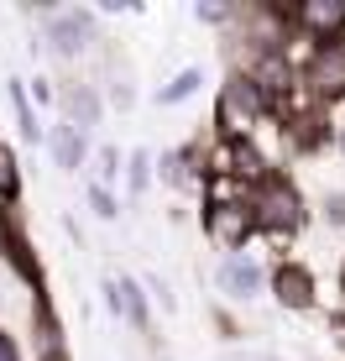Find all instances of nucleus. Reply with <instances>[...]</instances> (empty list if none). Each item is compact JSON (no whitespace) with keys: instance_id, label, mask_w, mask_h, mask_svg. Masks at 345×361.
Returning a JSON list of instances; mask_svg holds the SVG:
<instances>
[{"instance_id":"obj_1","label":"nucleus","mask_w":345,"mask_h":361,"mask_svg":"<svg viewBox=\"0 0 345 361\" xmlns=\"http://www.w3.org/2000/svg\"><path fill=\"white\" fill-rule=\"evenodd\" d=\"M262 110H267V90L256 79H246V73H236L220 90V126H225V136H236V142L262 121Z\"/></svg>"},{"instance_id":"obj_2","label":"nucleus","mask_w":345,"mask_h":361,"mask_svg":"<svg viewBox=\"0 0 345 361\" xmlns=\"http://www.w3.org/2000/svg\"><path fill=\"white\" fill-rule=\"evenodd\" d=\"M299 194L288 189L282 178H267V183H256V194H251V220L262 231H293L299 226Z\"/></svg>"},{"instance_id":"obj_3","label":"nucleus","mask_w":345,"mask_h":361,"mask_svg":"<svg viewBox=\"0 0 345 361\" xmlns=\"http://www.w3.org/2000/svg\"><path fill=\"white\" fill-rule=\"evenodd\" d=\"M251 204H236V199H220V204H209L204 209V231H209V241L215 246H225V252H236V246L251 235Z\"/></svg>"},{"instance_id":"obj_4","label":"nucleus","mask_w":345,"mask_h":361,"mask_svg":"<svg viewBox=\"0 0 345 361\" xmlns=\"http://www.w3.org/2000/svg\"><path fill=\"white\" fill-rule=\"evenodd\" d=\"M303 84H309L319 99H340L345 94V47L340 42L319 47V53L309 58V68H303Z\"/></svg>"},{"instance_id":"obj_5","label":"nucleus","mask_w":345,"mask_h":361,"mask_svg":"<svg viewBox=\"0 0 345 361\" xmlns=\"http://www.w3.org/2000/svg\"><path fill=\"white\" fill-rule=\"evenodd\" d=\"M299 27H309L319 37V47L340 42V32H345V0H309V6H299Z\"/></svg>"},{"instance_id":"obj_6","label":"nucleus","mask_w":345,"mask_h":361,"mask_svg":"<svg viewBox=\"0 0 345 361\" xmlns=\"http://www.w3.org/2000/svg\"><path fill=\"white\" fill-rule=\"evenodd\" d=\"M272 288H277V298H282V304H288V309H309V304H314V278H309V272H303L299 262L277 267Z\"/></svg>"},{"instance_id":"obj_7","label":"nucleus","mask_w":345,"mask_h":361,"mask_svg":"<svg viewBox=\"0 0 345 361\" xmlns=\"http://www.w3.org/2000/svg\"><path fill=\"white\" fill-rule=\"evenodd\" d=\"M220 283H225V293H236V298H251L256 288H262V267H256L251 257H230V262L220 267Z\"/></svg>"},{"instance_id":"obj_8","label":"nucleus","mask_w":345,"mask_h":361,"mask_svg":"<svg viewBox=\"0 0 345 361\" xmlns=\"http://www.w3.org/2000/svg\"><path fill=\"white\" fill-rule=\"evenodd\" d=\"M84 37H89V11H63V16H53V47L58 53H79Z\"/></svg>"},{"instance_id":"obj_9","label":"nucleus","mask_w":345,"mask_h":361,"mask_svg":"<svg viewBox=\"0 0 345 361\" xmlns=\"http://www.w3.org/2000/svg\"><path fill=\"white\" fill-rule=\"evenodd\" d=\"M105 293H110V309H115V314H126L131 325H142L146 319V304H142V293H137V283H105Z\"/></svg>"},{"instance_id":"obj_10","label":"nucleus","mask_w":345,"mask_h":361,"mask_svg":"<svg viewBox=\"0 0 345 361\" xmlns=\"http://www.w3.org/2000/svg\"><path fill=\"white\" fill-rule=\"evenodd\" d=\"M53 152H58V163H63V168H79L84 163V131L79 126H58L53 131Z\"/></svg>"},{"instance_id":"obj_11","label":"nucleus","mask_w":345,"mask_h":361,"mask_svg":"<svg viewBox=\"0 0 345 361\" xmlns=\"http://www.w3.org/2000/svg\"><path fill=\"white\" fill-rule=\"evenodd\" d=\"M199 84H204V73H199V68H183V73H178V79H172L157 99H163V105H178V99H189L194 90H199Z\"/></svg>"},{"instance_id":"obj_12","label":"nucleus","mask_w":345,"mask_h":361,"mask_svg":"<svg viewBox=\"0 0 345 361\" xmlns=\"http://www.w3.org/2000/svg\"><path fill=\"white\" fill-rule=\"evenodd\" d=\"M68 110H73V126H79V131L94 126V116H100V105H94L89 90H73V94H68Z\"/></svg>"},{"instance_id":"obj_13","label":"nucleus","mask_w":345,"mask_h":361,"mask_svg":"<svg viewBox=\"0 0 345 361\" xmlns=\"http://www.w3.org/2000/svg\"><path fill=\"white\" fill-rule=\"evenodd\" d=\"M16 157H11V147L6 142H0V199H11V194H16Z\"/></svg>"},{"instance_id":"obj_14","label":"nucleus","mask_w":345,"mask_h":361,"mask_svg":"<svg viewBox=\"0 0 345 361\" xmlns=\"http://www.w3.org/2000/svg\"><path fill=\"white\" fill-rule=\"evenodd\" d=\"M94 204H100V215H115V199H110L105 189H94Z\"/></svg>"},{"instance_id":"obj_15","label":"nucleus","mask_w":345,"mask_h":361,"mask_svg":"<svg viewBox=\"0 0 345 361\" xmlns=\"http://www.w3.org/2000/svg\"><path fill=\"white\" fill-rule=\"evenodd\" d=\"M0 361H16V345H11V335H0Z\"/></svg>"},{"instance_id":"obj_16","label":"nucleus","mask_w":345,"mask_h":361,"mask_svg":"<svg viewBox=\"0 0 345 361\" xmlns=\"http://www.w3.org/2000/svg\"><path fill=\"white\" fill-rule=\"evenodd\" d=\"M42 361H68V356H63V351H47V356H42Z\"/></svg>"}]
</instances>
